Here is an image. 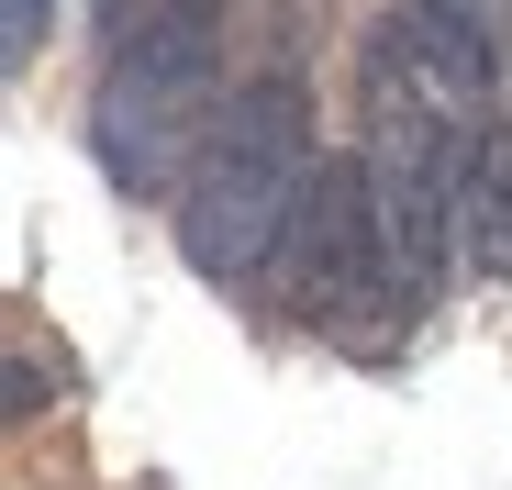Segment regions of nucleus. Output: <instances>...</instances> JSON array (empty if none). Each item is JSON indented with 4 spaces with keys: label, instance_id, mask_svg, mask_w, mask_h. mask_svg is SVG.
Listing matches in <instances>:
<instances>
[{
    "label": "nucleus",
    "instance_id": "obj_1",
    "mask_svg": "<svg viewBox=\"0 0 512 490\" xmlns=\"http://www.w3.org/2000/svg\"><path fill=\"white\" fill-rule=\"evenodd\" d=\"M301 190H312V112L290 78H256V90L223 101L212 145L190 156L179 179V245L201 279H256L290 245L301 223Z\"/></svg>",
    "mask_w": 512,
    "mask_h": 490
},
{
    "label": "nucleus",
    "instance_id": "obj_2",
    "mask_svg": "<svg viewBox=\"0 0 512 490\" xmlns=\"http://www.w3.org/2000/svg\"><path fill=\"white\" fill-rule=\"evenodd\" d=\"M223 101V12L212 0H145L112 12V78H101V156L123 179H190Z\"/></svg>",
    "mask_w": 512,
    "mask_h": 490
},
{
    "label": "nucleus",
    "instance_id": "obj_3",
    "mask_svg": "<svg viewBox=\"0 0 512 490\" xmlns=\"http://www.w3.org/2000/svg\"><path fill=\"white\" fill-rule=\"evenodd\" d=\"M290 268H301V312H323V323H368L379 301H401V257H390L368 156H323L312 168L301 223H290Z\"/></svg>",
    "mask_w": 512,
    "mask_h": 490
},
{
    "label": "nucleus",
    "instance_id": "obj_4",
    "mask_svg": "<svg viewBox=\"0 0 512 490\" xmlns=\"http://www.w3.org/2000/svg\"><path fill=\"white\" fill-rule=\"evenodd\" d=\"M368 78H390V90H412L423 112H446V123H468V134H479V112H490V78H501L490 12H479V0H412V12L379 34Z\"/></svg>",
    "mask_w": 512,
    "mask_h": 490
},
{
    "label": "nucleus",
    "instance_id": "obj_5",
    "mask_svg": "<svg viewBox=\"0 0 512 490\" xmlns=\"http://www.w3.org/2000/svg\"><path fill=\"white\" fill-rule=\"evenodd\" d=\"M457 257L468 279H512V123L468 134V168H457Z\"/></svg>",
    "mask_w": 512,
    "mask_h": 490
},
{
    "label": "nucleus",
    "instance_id": "obj_6",
    "mask_svg": "<svg viewBox=\"0 0 512 490\" xmlns=\"http://www.w3.org/2000/svg\"><path fill=\"white\" fill-rule=\"evenodd\" d=\"M45 23H56V0H0V56L23 67V56L45 45Z\"/></svg>",
    "mask_w": 512,
    "mask_h": 490
},
{
    "label": "nucleus",
    "instance_id": "obj_7",
    "mask_svg": "<svg viewBox=\"0 0 512 490\" xmlns=\"http://www.w3.org/2000/svg\"><path fill=\"white\" fill-rule=\"evenodd\" d=\"M112 12H145V0H112Z\"/></svg>",
    "mask_w": 512,
    "mask_h": 490
}]
</instances>
